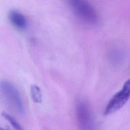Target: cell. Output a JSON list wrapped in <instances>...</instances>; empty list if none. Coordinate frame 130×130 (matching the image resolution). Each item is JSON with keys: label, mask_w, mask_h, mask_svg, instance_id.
<instances>
[{"label": "cell", "mask_w": 130, "mask_h": 130, "mask_svg": "<svg viewBox=\"0 0 130 130\" xmlns=\"http://www.w3.org/2000/svg\"><path fill=\"white\" fill-rule=\"evenodd\" d=\"M70 5L75 15L81 21L90 25H96L99 17L94 8L84 1L73 0L70 1Z\"/></svg>", "instance_id": "6da1fadb"}, {"label": "cell", "mask_w": 130, "mask_h": 130, "mask_svg": "<svg viewBox=\"0 0 130 130\" xmlns=\"http://www.w3.org/2000/svg\"><path fill=\"white\" fill-rule=\"evenodd\" d=\"M0 92L19 113H23V105L20 93L12 82L6 80H1L0 81Z\"/></svg>", "instance_id": "7a4b0ae2"}, {"label": "cell", "mask_w": 130, "mask_h": 130, "mask_svg": "<svg viewBox=\"0 0 130 130\" xmlns=\"http://www.w3.org/2000/svg\"><path fill=\"white\" fill-rule=\"evenodd\" d=\"M130 98V88L124 84L122 89L109 101L104 111V115H109L121 109Z\"/></svg>", "instance_id": "3957f363"}, {"label": "cell", "mask_w": 130, "mask_h": 130, "mask_svg": "<svg viewBox=\"0 0 130 130\" xmlns=\"http://www.w3.org/2000/svg\"><path fill=\"white\" fill-rule=\"evenodd\" d=\"M76 115L81 130H93V121L89 107L83 101H79L76 105Z\"/></svg>", "instance_id": "277c9868"}, {"label": "cell", "mask_w": 130, "mask_h": 130, "mask_svg": "<svg viewBox=\"0 0 130 130\" xmlns=\"http://www.w3.org/2000/svg\"><path fill=\"white\" fill-rule=\"evenodd\" d=\"M8 18L11 23L19 29L23 30L27 27V22L25 17L17 10H10L8 13Z\"/></svg>", "instance_id": "5b68a950"}, {"label": "cell", "mask_w": 130, "mask_h": 130, "mask_svg": "<svg viewBox=\"0 0 130 130\" xmlns=\"http://www.w3.org/2000/svg\"><path fill=\"white\" fill-rule=\"evenodd\" d=\"M108 58L110 62L114 66L121 64L124 59L123 51L119 48H112L109 52Z\"/></svg>", "instance_id": "8992f818"}, {"label": "cell", "mask_w": 130, "mask_h": 130, "mask_svg": "<svg viewBox=\"0 0 130 130\" xmlns=\"http://www.w3.org/2000/svg\"><path fill=\"white\" fill-rule=\"evenodd\" d=\"M30 95L33 102L40 103L42 101V94L40 87L37 85H32L30 87Z\"/></svg>", "instance_id": "52a82bcc"}, {"label": "cell", "mask_w": 130, "mask_h": 130, "mask_svg": "<svg viewBox=\"0 0 130 130\" xmlns=\"http://www.w3.org/2000/svg\"><path fill=\"white\" fill-rule=\"evenodd\" d=\"M2 116L9 122V123L15 130H24L23 127L15 119V118L8 113L4 111L2 113Z\"/></svg>", "instance_id": "ba28073f"}, {"label": "cell", "mask_w": 130, "mask_h": 130, "mask_svg": "<svg viewBox=\"0 0 130 130\" xmlns=\"http://www.w3.org/2000/svg\"><path fill=\"white\" fill-rule=\"evenodd\" d=\"M0 130H8V129H6V128H4L2 127H1V126H0Z\"/></svg>", "instance_id": "9c48e42d"}]
</instances>
